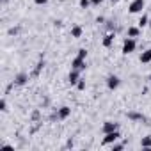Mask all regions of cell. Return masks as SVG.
<instances>
[{"mask_svg":"<svg viewBox=\"0 0 151 151\" xmlns=\"http://www.w3.org/2000/svg\"><path fill=\"white\" fill-rule=\"evenodd\" d=\"M135 48H137L135 39H133V37H126V39H124V43H123V53H124V55H128V53L135 52Z\"/></svg>","mask_w":151,"mask_h":151,"instance_id":"cell-1","label":"cell"},{"mask_svg":"<svg viewBox=\"0 0 151 151\" xmlns=\"http://www.w3.org/2000/svg\"><path fill=\"white\" fill-rule=\"evenodd\" d=\"M121 137V133H119V130H116V132H110V133H105V137H103V146H109V144H114L117 139Z\"/></svg>","mask_w":151,"mask_h":151,"instance_id":"cell-2","label":"cell"},{"mask_svg":"<svg viewBox=\"0 0 151 151\" xmlns=\"http://www.w3.org/2000/svg\"><path fill=\"white\" fill-rule=\"evenodd\" d=\"M144 6H146L144 0H133V2L130 4V7H128V11H130L132 14H137V13H140V11L144 9Z\"/></svg>","mask_w":151,"mask_h":151,"instance_id":"cell-3","label":"cell"},{"mask_svg":"<svg viewBox=\"0 0 151 151\" xmlns=\"http://www.w3.org/2000/svg\"><path fill=\"white\" fill-rule=\"evenodd\" d=\"M119 84H121V80H119V77H117V75H110V77L107 78V87H109L110 91L117 89V87H119Z\"/></svg>","mask_w":151,"mask_h":151,"instance_id":"cell-4","label":"cell"},{"mask_svg":"<svg viewBox=\"0 0 151 151\" xmlns=\"http://www.w3.org/2000/svg\"><path fill=\"white\" fill-rule=\"evenodd\" d=\"M71 69H86V59H82V57H75L73 60H71Z\"/></svg>","mask_w":151,"mask_h":151,"instance_id":"cell-5","label":"cell"},{"mask_svg":"<svg viewBox=\"0 0 151 151\" xmlns=\"http://www.w3.org/2000/svg\"><path fill=\"white\" fill-rule=\"evenodd\" d=\"M116 130H117V123H112V121H105L103 126H101L103 133H110V132H116Z\"/></svg>","mask_w":151,"mask_h":151,"instance_id":"cell-6","label":"cell"},{"mask_svg":"<svg viewBox=\"0 0 151 151\" xmlns=\"http://www.w3.org/2000/svg\"><path fill=\"white\" fill-rule=\"evenodd\" d=\"M69 84L71 86H77V82L80 80V69H71V73H69Z\"/></svg>","mask_w":151,"mask_h":151,"instance_id":"cell-7","label":"cell"},{"mask_svg":"<svg viewBox=\"0 0 151 151\" xmlns=\"http://www.w3.org/2000/svg\"><path fill=\"white\" fill-rule=\"evenodd\" d=\"M29 80V75L27 73H18L14 77V86H25Z\"/></svg>","mask_w":151,"mask_h":151,"instance_id":"cell-8","label":"cell"},{"mask_svg":"<svg viewBox=\"0 0 151 151\" xmlns=\"http://www.w3.org/2000/svg\"><path fill=\"white\" fill-rule=\"evenodd\" d=\"M69 114H71V109H69V107H60L59 112H57V117H59V119H68Z\"/></svg>","mask_w":151,"mask_h":151,"instance_id":"cell-9","label":"cell"},{"mask_svg":"<svg viewBox=\"0 0 151 151\" xmlns=\"http://www.w3.org/2000/svg\"><path fill=\"white\" fill-rule=\"evenodd\" d=\"M114 37H116V34H112V32H110V34H107V36L103 37V46H105V48H110V46H112V43H114Z\"/></svg>","mask_w":151,"mask_h":151,"instance_id":"cell-10","label":"cell"},{"mask_svg":"<svg viewBox=\"0 0 151 151\" xmlns=\"http://www.w3.org/2000/svg\"><path fill=\"white\" fill-rule=\"evenodd\" d=\"M140 146H142L144 149H151V135H146V137H142V140H140Z\"/></svg>","mask_w":151,"mask_h":151,"instance_id":"cell-11","label":"cell"},{"mask_svg":"<svg viewBox=\"0 0 151 151\" xmlns=\"http://www.w3.org/2000/svg\"><path fill=\"white\" fill-rule=\"evenodd\" d=\"M140 62H142V64H147V62H151V50H146V52H142V55H140Z\"/></svg>","mask_w":151,"mask_h":151,"instance_id":"cell-12","label":"cell"},{"mask_svg":"<svg viewBox=\"0 0 151 151\" xmlns=\"http://www.w3.org/2000/svg\"><path fill=\"white\" fill-rule=\"evenodd\" d=\"M128 119H132V121H144L146 117L142 114H137V112H128Z\"/></svg>","mask_w":151,"mask_h":151,"instance_id":"cell-13","label":"cell"},{"mask_svg":"<svg viewBox=\"0 0 151 151\" xmlns=\"http://www.w3.org/2000/svg\"><path fill=\"white\" fill-rule=\"evenodd\" d=\"M71 36H73V37H80V36H82V27L75 25V27L71 29Z\"/></svg>","mask_w":151,"mask_h":151,"instance_id":"cell-14","label":"cell"},{"mask_svg":"<svg viewBox=\"0 0 151 151\" xmlns=\"http://www.w3.org/2000/svg\"><path fill=\"white\" fill-rule=\"evenodd\" d=\"M139 32H140V30H139L137 27H130V29H128V37H137Z\"/></svg>","mask_w":151,"mask_h":151,"instance_id":"cell-15","label":"cell"},{"mask_svg":"<svg viewBox=\"0 0 151 151\" xmlns=\"http://www.w3.org/2000/svg\"><path fill=\"white\" fill-rule=\"evenodd\" d=\"M147 23H149L147 16H146V14H142V16H140V20H139V27H146Z\"/></svg>","mask_w":151,"mask_h":151,"instance_id":"cell-16","label":"cell"},{"mask_svg":"<svg viewBox=\"0 0 151 151\" xmlns=\"http://www.w3.org/2000/svg\"><path fill=\"white\" fill-rule=\"evenodd\" d=\"M45 66V60H39L37 62V66H36V69H34V75H39V71H41V68Z\"/></svg>","mask_w":151,"mask_h":151,"instance_id":"cell-17","label":"cell"},{"mask_svg":"<svg viewBox=\"0 0 151 151\" xmlns=\"http://www.w3.org/2000/svg\"><path fill=\"white\" fill-rule=\"evenodd\" d=\"M0 110H2V112H6L7 110V101L2 98V100H0Z\"/></svg>","mask_w":151,"mask_h":151,"instance_id":"cell-18","label":"cell"},{"mask_svg":"<svg viewBox=\"0 0 151 151\" xmlns=\"http://www.w3.org/2000/svg\"><path fill=\"white\" fill-rule=\"evenodd\" d=\"M77 89H78V91H84V89H86V82H84L82 78L77 82Z\"/></svg>","mask_w":151,"mask_h":151,"instance_id":"cell-19","label":"cell"},{"mask_svg":"<svg viewBox=\"0 0 151 151\" xmlns=\"http://www.w3.org/2000/svg\"><path fill=\"white\" fill-rule=\"evenodd\" d=\"M89 6H93V4H91V0H80V7H84V9H87Z\"/></svg>","mask_w":151,"mask_h":151,"instance_id":"cell-20","label":"cell"},{"mask_svg":"<svg viewBox=\"0 0 151 151\" xmlns=\"http://www.w3.org/2000/svg\"><path fill=\"white\" fill-rule=\"evenodd\" d=\"M123 147H124V146H123V144H116V142H114V144H112V151H121V149H123Z\"/></svg>","mask_w":151,"mask_h":151,"instance_id":"cell-21","label":"cell"},{"mask_svg":"<svg viewBox=\"0 0 151 151\" xmlns=\"http://www.w3.org/2000/svg\"><path fill=\"white\" fill-rule=\"evenodd\" d=\"M78 57H82V59H86V57H87V52H86V48H80V50H78Z\"/></svg>","mask_w":151,"mask_h":151,"instance_id":"cell-22","label":"cell"},{"mask_svg":"<svg viewBox=\"0 0 151 151\" xmlns=\"http://www.w3.org/2000/svg\"><path fill=\"white\" fill-rule=\"evenodd\" d=\"M32 119H34V121H37V119H39V112H37V110H34V112H32Z\"/></svg>","mask_w":151,"mask_h":151,"instance_id":"cell-23","label":"cell"},{"mask_svg":"<svg viewBox=\"0 0 151 151\" xmlns=\"http://www.w3.org/2000/svg\"><path fill=\"white\" fill-rule=\"evenodd\" d=\"M34 2H36V4H37V6H45V4H46V2H48V0H34Z\"/></svg>","mask_w":151,"mask_h":151,"instance_id":"cell-24","label":"cell"},{"mask_svg":"<svg viewBox=\"0 0 151 151\" xmlns=\"http://www.w3.org/2000/svg\"><path fill=\"white\" fill-rule=\"evenodd\" d=\"M101 2H103V0H91V4H93V6H100Z\"/></svg>","mask_w":151,"mask_h":151,"instance_id":"cell-25","label":"cell"},{"mask_svg":"<svg viewBox=\"0 0 151 151\" xmlns=\"http://www.w3.org/2000/svg\"><path fill=\"white\" fill-rule=\"evenodd\" d=\"M110 2H112V4H114V2H117V0H110Z\"/></svg>","mask_w":151,"mask_h":151,"instance_id":"cell-26","label":"cell"}]
</instances>
